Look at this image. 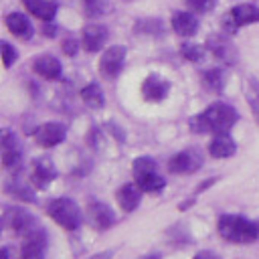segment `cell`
I'll return each mask as SVG.
<instances>
[{"mask_svg": "<svg viewBox=\"0 0 259 259\" xmlns=\"http://www.w3.org/2000/svg\"><path fill=\"white\" fill-rule=\"evenodd\" d=\"M237 111L233 105L229 103H212L208 105L202 113L190 117V130L192 132H198V134H204V132H210V134H225L229 132L235 123H237Z\"/></svg>", "mask_w": 259, "mask_h": 259, "instance_id": "cell-1", "label": "cell"}, {"mask_svg": "<svg viewBox=\"0 0 259 259\" xmlns=\"http://www.w3.org/2000/svg\"><path fill=\"white\" fill-rule=\"evenodd\" d=\"M217 229L225 241L235 245H249L259 237V225L239 214H223Z\"/></svg>", "mask_w": 259, "mask_h": 259, "instance_id": "cell-2", "label": "cell"}, {"mask_svg": "<svg viewBox=\"0 0 259 259\" xmlns=\"http://www.w3.org/2000/svg\"><path fill=\"white\" fill-rule=\"evenodd\" d=\"M47 212L51 214V219L59 227H63L67 231H75L81 225V210H79L77 202L71 200V198H55V200H51L49 206H47Z\"/></svg>", "mask_w": 259, "mask_h": 259, "instance_id": "cell-3", "label": "cell"}, {"mask_svg": "<svg viewBox=\"0 0 259 259\" xmlns=\"http://www.w3.org/2000/svg\"><path fill=\"white\" fill-rule=\"evenodd\" d=\"M202 166V156L196 148H188L170 158L168 170L172 174H192Z\"/></svg>", "mask_w": 259, "mask_h": 259, "instance_id": "cell-4", "label": "cell"}, {"mask_svg": "<svg viewBox=\"0 0 259 259\" xmlns=\"http://www.w3.org/2000/svg\"><path fill=\"white\" fill-rule=\"evenodd\" d=\"M253 22H259V6L255 4H239L223 16V24L227 30H235L239 26H247Z\"/></svg>", "mask_w": 259, "mask_h": 259, "instance_id": "cell-5", "label": "cell"}, {"mask_svg": "<svg viewBox=\"0 0 259 259\" xmlns=\"http://www.w3.org/2000/svg\"><path fill=\"white\" fill-rule=\"evenodd\" d=\"M123 63H125V49L121 45H115V47H109L101 55V59H99V71H101V75L105 79H113L123 69Z\"/></svg>", "mask_w": 259, "mask_h": 259, "instance_id": "cell-6", "label": "cell"}, {"mask_svg": "<svg viewBox=\"0 0 259 259\" xmlns=\"http://www.w3.org/2000/svg\"><path fill=\"white\" fill-rule=\"evenodd\" d=\"M22 162V148L10 130L2 132V164L6 170H16Z\"/></svg>", "mask_w": 259, "mask_h": 259, "instance_id": "cell-7", "label": "cell"}, {"mask_svg": "<svg viewBox=\"0 0 259 259\" xmlns=\"http://www.w3.org/2000/svg\"><path fill=\"white\" fill-rule=\"evenodd\" d=\"M67 132H65V125L57 123V121H49V123H42L34 130V142L42 148H53L57 144H61L65 140Z\"/></svg>", "mask_w": 259, "mask_h": 259, "instance_id": "cell-8", "label": "cell"}, {"mask_svg": "<svg viewBox=\"0 0 259 259\" xmlns=\"http://www.w3.org/2000/svg\"><path fill=\"white\" fill-rule=\"evenodd\" d=\"M87 221L93 229H99V231H105L109 227H113L115 223V212L103 204V202H91L87 206Z\"/></svg>", "mask_w": 259, "mask_h": 259, "instance_id": "cell-9", "label": "cell"}, {"mask_svg": "<svg viewBox=\"0 0 259 259\" xmlns=\"http://www.w3.org/2000/svg\"><path fill=\"white\" fill-rule=\"evenodd\" d=\"M45 249H47V235L42 229H38L24 237L20 257L22 259H45Z\"/></svg>", "mask_w": 259, "mask_h": 259, "instance_id": "cell-10", "label": "cell"}, {"mask_svg": "<svg viewBox=\"0 0 259 259\" xmlns=\"http://www.w3.org/2000/svg\"><path fill=\"white\" fill-rule=\"evenodd\" d=\"M55 176H57V168H55L53 160H49V158H36L32 162V174H30V178H32V184L36 188H47L55 180Z\"/></svg>", "mask_w": 259, "mask_h": 259, "instance_id": "cell-11", "label": "cell"}, {"mask_svg": "<svg viewBox=\"0 0 259 259\" xmlns=\"http://www.w3.org/2000/svg\"><path fill=\"white\" fill-rule=\"evenodd\" d=\"M170 83L160 75H148L142 83V95L146 101H162L168 95Z\"/></svg>", "mask_w": 259, "mask_h": 259, "instance_id": "cell-12", "label": "cell"}, {"mask_svg": "<svg viewBox=\"0 0 259 259\" xmlns=\"http://www.w3.org/2000/svg\"><path fill=\"white\" fill-rule=\"evenodd\" d=\"M142 192H144V190H142L138 184L127 182V184H121V186L117 188V192H115V200H117V204H119L121 210L132 212V210H136V208L140 206Z\"/></svg>", "mask_w": 259, "mask_h": 259, "instance_id": "cell-13", "label": "cell"}, {"mask_svg": "<svg viewBox=\"0 0 259 259\" xmlns=\"http://www.w3.org/2000/svg\"><path fill=\"white\" fill-rule=\"evenodd\" d=\"M105 40H107V28L101 24H89L81 36V45L87 53H97L105 45Z\"/></svg>", "mask_w": 259, "mask_h": 259, "instance_id": "cell-14", "label": "cell"}, {"mask_svg": "<svg viewBox=\"0 0 259 259\" xmlns=\"http://www.w3.org/2000/svg\"><path fill=\"white\" fill-rule=\"evenodd\" d=\"M10 227H12V231H14L16 235H20V237H26V235H30V233H34V231L40 229L38 223H36V219H34L30 212L22 210V208H16V210L12 212Z\"/></svg>", "mask_w": 259, "mask_h": 259, "instance_id": "cell-15", "label": "cell"}, {"mask_svg": "<svg viewBox=\"0 0 259 259\" xmlns=\"http://www.w3.org/2000/svg\"><path fill=\"white\" fill-rule=\"evenodd\" d=\"M237 150L235 140L225 132V134H214V138L208 144V154L212 158H231Z\"/></svg>", "mask_w": 259, "mask_h": 259, "instance_id": "cell-16", "label": "cell"}, {"mask_svg": "<svg viewBox=\"0 0 259 259\" xmlns=\"http://www.w3.org/2000/svg\"><path fill=\"white\" fill-rule=\"evenodd\" d=\"M6 26H8V30H10L12 34H16V36H20V38H30L32 32H34L30 20H28L24 14H20V12H10V14L6 16Z\"/></svg>", "mask_w": 259, "mask_h": 259, "instance_id": "cell-17", "label": "cell"}, {"mask_svg": "<svg viewBox=\"0 0 259 259\" xmlns=\"http://www.w3.org/2000/svg\"><path fill=\"white\" fill-rule=\"evenodd\" d=\"M172 28L178 36H192L198 30V20L190 12H176L172 16Z\"/></svg>", "mask_w": 259, "mask_h": 259, "instance_id": "cell-18", "label": "cell"}, {"mask_svg": "<svg viewBox=\"0 0 259 259\" xmlns=\"http://www.w3.org/2000/svg\"><path fill=\"white\" fill-rule=\"evenodd\" d=\"M24 6L32 16H36L42 22H51L57 14V4L49 0H24Z\"/></svg>", "mask_w": 259, "mask_h": 259, "instance_id": "cell-19", "label": "cell"}, {"mask_svg": "<svg viewBox=\"0 0 259 259\" xmlns=\"http://www.w3.org/2000/svg\"><path fill=\"white\" fill-rule=\"evenodd\" d=\"M34 71L42 77V79H59L61 77V63H59V59H55V57H51V55H42V57H38L36 61H34Z\"/></svg>", "mask_w": 259, "mask_h": 259, "instance_id": "cell-20", "label": "cell"}, {"mask_svg": "<svg viewBox=\"0 0 259 259\" xmlns=\"http://www.w3.org/2000/svg\"><path fill=\"white\" fill-rule=\"evenodd\" d=\"M81 99H83V103H85L87 107H91V109H101L103 103H105L103 91H101V87H99L97 83L85 85V87L81 89Z\"/></svg>", "mask_w": 259, "mask_h": 259, "instance_id": "cell-21", "label": "cell"}, {"mask_svg": "<svg viewBox=\"0 0 259 259\" xmlns=\"http://www.w3.org/2000/svg\"><path fill=\"white\" fill-rule=\"evenodd\" d=\"M136 184L144 190V192H150V194H156L160 190H164L166 186V180L154 170V172H148V174H142L136 178Z\"/></svg>", "mask_w": 259, "mask_h": 259, "instance_id": "cell-22", "label": "cell"}, {"mask_svg": "<svg viewBox=\"0 0 259 259\" xmlns=\"http://www.w3.org/2000/svg\"><path fill=\"white\" fill-rule=\"evenodd\" d=\"M208 47H210V51H212L219 59H223V61H227V63H233V61H235V49H233V45H231L227 38L212 36V38L208 40Z\"/></svg>", "mask_w": 259, "mask_h": 259, "instance_id": "cell-23", "label": "cell"}, {"mask_svg": "<svg viewBox=\"0 0 259 259\" xmlns=\"http://www.w3.org/2000/svg\"><path fill=\"white\" fill-rule=\"evenodd\" d=\"M245 95H247V101L253 109L255 119L259 121V81L255 77H249V81L245 85Z\"/></svg>", "mask_w": 259, "mask_h": 259, "instance_id": "cell-24", "label": "cell"}, {"mask_svg": "<svg viewBox=\"0 0 259 259\" xmlns=\"http://www.w3.org/2000/svg\"><path fill=\"white\" fill-rule=\"evenodd\" d=\"M202 83L208 91H214V93H221L223 91V71L221 69H208L204 75H202Z\"/></svg>", "mask_w": 259, "mask_h": 259, "instance_id": "cell-25", "label": "cell"}, {"mask_svg": "<svg viewBox=\"0 0 259 259\" xmlns=\"http://www.w3.org/2000/svg\"><path fill=\"white\" fill-rule=\"evenodd\" d=\"M6 190H8L12 196L20 198V200H26V202H34V194H32V190H30L26 184L18 182V180H12V182H8V184H6Z\"/></svg>", "mask_w": 259, "mask_h": 259, "instance_id": "cell-26", "label": "cell"}, {"mask_svg": "<svg viewBox=\"0 0 259 259\" xmlns=\"http://www.w3.org/2000/svg\"><path fill=\"white\" fill-rule=\"evenodd\" d=\"M154 170H156V162H154L152 158H148V156H140V158H136L134 164H132L134 178H138V176H142V174H148V172H154Z\"/></svg>", "mask_w": 259, "mask_h": 259, "instance_id": "cell-27", "label": "cell"}, {"mask_svg": "<svg viewBox=\"0 0 259 259\" xmlns=\"http://www.w3.org/2000/svg\"><path fill=\"white\" fill-rule=\"evenodd\" d=\"M182 55L188 61H200L204 57V49L200 45H184L182 47Z\"/></svg>", "mask_w": 259, "mask_h": 259, "instance_id": "cell-28", "label": "cell"}, {"mask_svg": "<svg viewBox=\"0 0 259 259\" xmlns=\"http://www.w3.org/2000/svg\"><path fill=\"white\" fill-rule=\"evenodd\" d=\"M85 10L91 16H97L107 10V0H85Z\"/></svg>", "mask_w": 259, "mask_h": 259, "instance_id": "cell-29", "label": "cell"}, {"mask_svg": "<svg viewBox=\"0 0 259 259\" xmlns=\"http://www.w3.org/2000/svg\"><path fill=\"white\" fill-rule=\"evenodd\" d=\"M186 4H188V8L190 10H194V12H208V10H212V6H214V0H186Z\"/></svg>", "mask_w": 259, "mask_h": 259, "instance_id": "cell-30", "label": "cell"}, {"mask_svg": "<svg viewBox=\"0 0 259 259\" xmlns=\"http://www.w3.org/2000/svg\"><path fill=\"white\" fill-rule=\"evenodd\" d=\"M16 59V51L12 49V45H8L6 40L2 42V61H4V67H10Z\"/></svg>", "mask_w": 259, "mask_h": 259, "instance_id": "cell-31", "label": "cell"}, {"mask_svg": "<svg viewBox=\"0 0 259 259\" xmlns=\"http://www.w3.org/2000/svg\"><path fill=\"white\" fill-rule=\"evenodd\" d=\"M63 51H65L69 57H73V55L77 53V40H75V38H67V40L63 42Z\"/></svg>", "mask_w": 259, "mask_h": 259, "instance_id": "cell-32", "label": "cell"}, {"mask_svg": "<svg viewBox=\"0 0 259 259\" xmlns=\"http://www.w3.org/2000/svg\"><path fill=\"white\" fill-rule=\"evenodd\" d=\"M194 259H219V255L212 253V251H198V253L194 255Z\"/></svg>", "mask_w": 259, "mask_h": 259, "instance_id": "cell-33", "label": "cell"}, {"mask_svg": "<svg viewBox=\"0 0 259 259\" xmlns=\"http://www.w3.org/2000/svg\"><path fill=\"white\" fill-rule=\"evenodd\" d=\"M111 257H113V251H101V253L91 255V257H87V259H111Z\"/></svg>", "mask_w": 259, "mask_h": 259, "instance_id": "cell-34", "label": "cell"}, {"mask_svg": "<svg viewBox=\"0 0 259 259\" xmlns=\"http://www.w3.org/2000/svg\"><path fill=\"white\" fill-rule=\"evenodd\" d=\"M142 259H160V255H146V257H142Z\"/></svg>", "mask_w": 259, "mask_h": 259, "instance_id": "cell-35", "label": "cell"}, {"mask_svg": "<svg viewBox=\"0 0 259 259\" xmlns=\"http://www.w3.org/2000/svg\"><path fill=\"white\" fill-rule=\"evenodd\" d=\"M2 259H8V251L6 249H2Z\"/></svg>", "mask_w": 259, "mask_h": 259, "instance_id": "cell-36", "label": "cell"}, {"mask_svg": "<svg viewBox=\"0 0 259 259\" xmlns=\"http://www.w3.org/2000/svg\"><path fill=\"white\" fill-rule=\"evenodd\" d=\"M257 225H259V223H257Z\"/></svg>", "mask_w": 259, "mask_h": 259, "instance_id": "cell-37", "label": "cell"}]
</instances>
